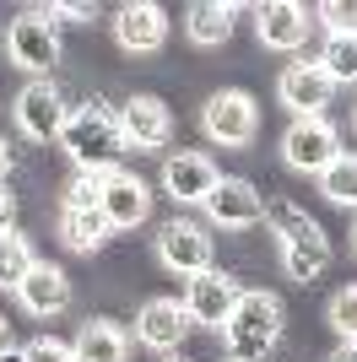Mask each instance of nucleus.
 <instances>
[{"label":"nucleus","instance_id":"1","mask_svg":"<svg viewBox=\"0 0 357 362\" xmlns=\"http://www.w3.org/2000/svg\"><path fill=\"white\" fill-rule=\"evenodd\" d=\"M60 146L76 163V173H114V157L125 146L119 136V114L103 98H87L65 114V130H60Z\"/></svg>","mask_w":357,"mask_h":362},{"label":"nucleus","instance_id":"2","mask_svg":"<svg viewBox=\"0 0 357 362\" xmlns=\"http://www.w3.org/2000/svg\"><path fill=\"white\" fill-rule=\"evenodd\" d=\"M266 222L276 227V243H282V271L293 281L309 287L314 276H325L330 265V238L325 227L314 222L309 211H298L293 200H266Z\"/></svg>","mask_w":357,"mask_h":362},{"label":"nucleus","instance_id":"3","mask_svg":"<svg viewBox=\"0 0 357 362\" xmlns=\"http://www.w3.org/2000/svg\"><path fill=\"white\" fill-rule=\"evenodd\" d=\"M222 335H227L233 362H260L282 341V298H276V292H238Z\"/></svg>","mask_w":357,"mask_h":362},{"label":"nucleus","instance_id":"4","mask_svg":"<svg viewBox=\"0 0 357 362\" xmlns=\"http://www.w3.org/2000/svg\"><path fill=\"white\" fill-rule=\"evenodd\" d=\"M6 54H11L16 71H33L44 81V71L60 65V28H55V11H22L6 28Z\"/></svg>","mask_w":357,"mask_h":362},{"label":"nucleus","instance_id":"5","mask_svg":"<svg viewBox=\"0 0 357 362\" xmlns=\"http://www.w3.org/2000/svg\"><path fill=\"white\" fill-rule=\"evenodd\" d=\"M200 124H206V136L211 141H222V146H249L254 130H260V108H254L249 92H211L206 108H200Z\"/></svg>","mask_w":357,"mask_h":362},{"label":"nucleus","instance_id":"6","mask_svg":"<svg viewBox=\"0 0 357 362\" xmlns=\"http://www.w3.org/2000/svg\"><path fill=\"white\" fill-rule=\"evenodd\" d=\"M282 157L298 173H325V168L341 157V136H336L330 119H293L287 136H282Z\"/></svg>","mask_w":357,"mask_h":362},{"label":"nucleus","instance_id":"7","mask_svg":"<svg viewBox=\"0 0 357 362\" xmlns=\"http://www.w3.org/2000/svg\"><path fill=\"white\" fill-rule=\"evenodd\" d=\"M65 114H71V108H65L55 81H28V87L16 92V130L28 141H60Z\"/></svg>","mask_w":357,"mask_h":362},{"label":"nucleus","instance_id":"8","mask_svg":"<svg viewBox=\"0 0 357 362\" xmlns=\"http://www.w3.org/2000/svg\"><path fill=\"white\" fill-rule=\"evenodd\" d=\"M114 38L125 54H157L168 44V11L157 0H125L114 11Z\"/></svg>","mask_w":357,"mask_h":362},{"label":"nucleus","instance_id":"9","mask_svg":"<svg viewBox=\"0 0 357 362\" xmlns=\"http://www.w3.org/2000/svg\"><path fill=\"white\" fill-rule=\"evenodd\" d=\"M276 92H282V103L293 108L298 119H325L336 81L325 76V65H319V60H298V65H287V71H282Z\"/></svg>","mask_w":357,"mask_h":362},{"label":"nucleus","instance_id":"10","mask_svg":"<svg viewBox=\"0 0 357 362\" xmlns=\"http://www.w3.org/2000/svg\"><path fill=\"white\" fill-rule=\"evenodd\" d=\"M238 281L233 276H222L217 265L211 271H200L190 281V292H184V314H190V325H206V330H222L227 314H233V303H238Z\"/></svg>","mask_w":357,"mask_h":362},{"label":"nucleus","instance_id":"11","mask_svg":"<svg viewBox=\"0 0 357 362\" xmlns=\"http://www.w3.org/2000/svg\"><path fill=\"white\" fill-rule=\"evenodd\" d=\"M157 259H163L174 276H184V281H195L200 271H211V238H206V227L168 222L163 233H157Z\"/></svg>","mask_w":357,"mask_h":362},{"label":"nucleus","instance_id":"12","mask_svg":"<svg viewBox=\"0 0 357 362\" xmlns=\"http://www.w3.org/2000/svg\"><path fill=\"white\" fill-rule=\"evenodd\" d=\"M222 184L217 163H211L206 151H174L163 163V189L178 200V206H206V195Z\"/></svg>","mask_w":357,"mask_h":362},{"label":"nucleus","instance_id":"13","mask_svg":"<svg viewBox=\"0 0 357 362\" xmlns=\"http://www.w3.org/2000/svg\"><path fill=\"white\" fill-rule=\"evenodd\" d=\"M119 136L130 141V146L157 151V146H168V141H174V114H168L163 98H152V92H135L130 103L119 108Z\"/></svg>","mask_w":357,"mask_h":362},{"label":"nucleus","instance_id":"14","mask_svg":"<svg viewBox=\"0 0 357 362\" xmlns=\"http://www.w3.org/2000/svg\"><path fill=\"white\" fill-rule=\"evenodd\" d=\"M190 335V314L178 298H147L135 314V341L152 351H178V341Z\"/></svg>","mask_w":357,"mask_h":362},{"label":"nucleus","instance_id":"15","mask_svg":"<svg viewBox=\"0 0 357 362\" xmlns=\"http://www.w3.org/2000/svg\"><path fill=\"white\" fill-rule=\"evenodd\" d=\"M16 303L28 308L33 319H55L71 308V276L60 271V265H49V259H38L28 271V281L16 287Z\"/></svg>","mask_w":357,"mask_h":362},{"label":"nucleus","instance_id":"16","mask_svg":"<svg viewBox=\"0 0 357 362\" xmlns=\"http://www.w3.org/2000/svg\"><path fill=\"white\" fill-rule=\"evenodd\" d=\"M206 211L217 227H254V222H266V195L249 179H222L206 195Z\"/></svg>","mask_w":357,"mask_h":362},{"label":"nucleus","instance_id":"17","mask_svg":"<svg viewBox=\"0 0 357 362\" xmlns=\"http://www.w3.org/2000/svg\"><path fill=\"white\" fill-rule=\"evenodd\" d=\"M98 211H103V222L108 227H141L152 216V189L135 173H108V184H103V200H98Z\"/></svg>","mask_w":357,"mask_h":362},{"label":"nucleus","instance_id":"18","mask_svg":"<svg viewBox=\"0 0 357 362\" xmlns=\"http://www.w3.org/2000/svg\"><path fill=\"white\" fill-rule=\"evenodd\" d=\"M254 33H260L266 49H298L309 38V6H298V0H266V6H254Z\"/></svg>","mask_w":357,"mask_h":362},{"label":"nucleus","instance_id":"19","mask_svg":"<svg viewBox=\"0 0 357 362\" xmlns=\"http://www.w3.org/2000/svg\"><path fill=\"white\" fill-rule=\"evenodd\" d=\"M233 16H238V6H227V0H195L184 11V33L200 49H222L233 38Z\"/></svg>","mask_w":357,"mask_h":362},{"label":"nucleus","instance_id":"20","mask_svg":"<svg viewBox=\"0 0 357 362\" xmlns=\"http://www.w3.org/2000/svg\"><path fill=\"white\" fill-rule=\"evenodd\" d=\"M71 351H76V362H125L130 357V341H125V330H119L114 319H87L76 330Z\"/></svg>","mask_w":357,"mask_h":362},{"label":"nucleus","instance_id":"21","mask_svg":"<svg viewBox=\"0 0 357 362\" xmlns=\"http://www.w3.org/2000/svg\"><path fill=\"white\" fill-rule=\"evenodd\" d=\"M108 233H114V227L103 222V211H98V206H65V211H60V238H65V249H76V255L103 249Z\"/></svg>","mask_w":357,"mask_h":362},{"label":"nucleus","instance_id":"22","mask_svg":"<svg viewBox=\"0 0 357 362\" xmlns=\"http://www.w3.org/2000/svg\"><path fill=\"white\" fill-rule=\"evenodd\" d=\"M319 195H325L330 206L357 211V157H352V151H341V157H336V163L319 173Z\"/></svg>","mask_w":357,"mask_h":362},{"label":"nucleus","instance_id":"23","mask_svg":"<svg viewBox=\"0 0 357 362\" xmlns=\"http://www.w3.org/2000/svg\"><path fill=\"white\" fill-rule=\"evenodd\" d=\"M33 265H38V255H33V243L22 238V233H6V238H0V287H22V281H28V271Z\"/></svg>","mask_w":357,"mask_h":362},{"label":"nucleus","instance_id":"24","mask_svg":"<svg viewBox=\"0 0 357 362\" xmlns=\"http://www.w3.org/2000/svg\"><path fill=\"white\" fill-rule=\"evenodd\" d=\"M319 65H325V76L336 81V87H341V81H357V33H346V38H325Z\"/></svg>","mask_w":357,"mask_h":362},{"label":"nucleus","instance_id":"25","mask_svg":"<svg viewBox=\"0 0 357 362\" xmlns=\"http://www.w3.org/2000/svg\"><path fill=\"white\" fill-rule=\"evenodd\" d=\"M330 330L341 341H357V287H341L330 298Z\"/></svg>","mask_w":357,"mask_h":362},{"label":"nucleus","instance_id":"26","mask_svg":"<svg viewBox=\"0 0 357 362\" xmlns=\"http://www.w3.org/2000/svg\"><path fill=\"white\" fill-rule=\"evenodd\" d=\"M314 16L330 28V38H346V33H357V0H325Z\"/></svg>","mask_w":357,"mask_h":362},{"label":"nucleus","instance_id":"27","mask_svg":"<svg viewBox=\"0 0 357 362\" xmlns=\"http://www.w3.org/2000/svg\"><path fill=\"white\" fill-rule=\"evenodd\" d=\"M103 184H108V173H76L71 189H65V206H98V200H103Z\"/></svg>","mask_w":357,"mask_h":362},{"label":"nucleus","instance_id":"28","mask_svg":"<svg viewBox=\"0 0 357 362\" xmlns=\"http://www.w3.org/2000/svg\"><path fill=\"white\" fill-rule=\"evenodd\" d=\"M22 362H76V351L65 341H55V335H38V341L22 346Z\"/></svg>","mask_w":357,"mask_h":362},{"label":"nucleus","instance_id":"29","mask_svg":"<svg viewBox=\"0 0 357 362\" xmlns=\"http://www.w3.org/2000/svg\"><path fill=\"white\" fill-rule=\"evenodd\" d=\"M49 11H55V22L60 16H65V22H92L98 6H92V0H60V6H49Z\"/></svg>","mask_w":357,"mask_h":362},{"label":"nucleus","instance_id":"30","mask_svg":"<svg viewBox=\"0 0 357 362\" xmlns=\"http://www.w3.org/2000/svg\"><path fill=\"white\" fill-rule=\"evenodd\" d=\"M11 216H16V206H11V195H6V189H0V238H6V233H11Z\"/></svg>","mask_w":357,"mask_h":362},{"label":"nucleus","instance_id":"31","mask_svg":"<svg viewBox=\"0 0 357 362\" xmlns=\"http://www.w3.org/2000/svg\"><path fill=\"white\" fill-rule=\"evenodd\" d=\"M330 362H357V341H341V346L330 351Z\"/></svg>","mask_w":357,"mask_h":362},{"label":"nucleus","instance_id":"32","mask_svg":"<svg viewBox=\"0 0 357 362\" xmlns=\"http://www.w3.org/2000/svg\"><path fill=\"white\" fill-rule=\"evenodd\" d=\"M11 357V325H6V319H0V362Z\"/></svg>","mask_w":357,"mask_h":362},{"label":"nucleus","instance_id":"33","mask_svg":"<svg viewBox=\"0 0 357 362\" xmlns=\"http://www.w3.org/2000/svg\"><path fill=\"white\" fill-rule=\"evenodd\" d=\"M11 173V151H6V141H0V179Z\"/></svg>","mask_w":357,"mask_h":362},{"label":"nucleus","instance_id":"34","mask_svg":"<svg viewBox=\"0 0 357 362\" xmlns=\"http://www.w3.org/2000/svg\"><path fill=\"white\" fill-rule=\"evenodd\" d=\"M352 255H357V227H352Z\"/></svg>","mask_w":357,"mask_h":362},{"label":"nucleus","instance_id":"35","mask_svg":"<svg viewBox=\"0 0 357 362\" xmlns=\"http://www.w3.org/2000/svg\"><path fill=\"white\" fill-rule=\"evenodd\" d=\"M168 362H184V357H168Z\"/></svg>","mask_w":357,"mask_h":362},{"label":"nucleus","instance_id":"36","mask_svg":"<svg viewBox=\"0 0 357 362\" xmlns=\"http://www.w3.org/2000/svg\"><path fill=\"white\" fill-rule=\"evenodd\" d=\"M227 362H233V357H227Z\"/></svg>","mask_w":357,"mask_h":362}]
</instances>
